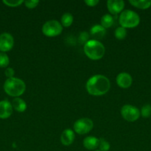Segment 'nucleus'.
<instances>
[{"mask_svg": "<svg viewBox=\"0 0 151 151\" xmlns=\"http://www.w3.org/2000/svg\"><path fill=\"white\" fill-rule=\"evenodd\" d=\"M110 88L109 79L105 75H95L90 77L86 83L87 92L93 96H102L106 94Z\"/></svg>", "mask_w": 151, "mask_h": 151, "instance_id": "f257e3e1", "label": "nucleus"}, {"mask_svg": "<svg viewBox=\"0 0 151 151\" xmlns=\"http://www.w3.org/2000/svg\"><path fill=\"white\" fill-rule=\"evenodd\" d=\"M26 86L22 80L16 78H7L4 84V90L9 96L19 97L25 91Z\"/></svg>", "mask_w": 151, "mask_h": 151, "instance_id": "f03ea898", "label": "nucleus"}, {"mask_svg": "<svg viewBox=\"0 0 151 151\" xmlns=\"http://www.w3.org/2000/svg\"><path fill=\"white\" fill-rule=\"evenodd\" d=\"M84 52L90 59L97 60L102 58L105 53V47L99 41L89 40L84 46Z\"/></svg>", "mask_w": 151, "mask_h": 151, "instance_id": "7ed1b4c3", "label": "nucleus"}, {"mask_svg": "<svg viewBox=\"0 0 151 151\" xmlns=\"http://www.w3.org/2000/svg\"><path fill=\"white\" fill-rule=\"evenodd\" d=\"M118 22L121 27L124 28H133L137 27L140 23V17L133 10H123L118 18Z\"/></svg>", "mask_w": 151, "mask_h": 151, "instance_id": "20e7f679", "label": "nucleus"}, {"mask_svg": "<svg viewBox=\"0 0 151 151\" xmlns=\"http://www.w3.org/2000/svg\"><path fill=\"white\" fill-rule=\"evenodd\" d=\"M62 24L56 20H50L46 22L42 26V32L47 37H55L60 35L62 32Z\"/></svg>", "mask_w": 151, "mask_h": 151, "instance_id": "39448f33", "label": "nucleus"}, {"mask_svg": "<svg viewBox=\"0 0 151 151\" xmlns=\"http://www.w3.org/2000/svg\"><path fill=\"white\" fill-rule=\"evenodd\" d=\"M121 114L125 120L128 122H135L140 116V111L138 108L132 105H124L121 109Z\"/></svg>", "mask_w": 151, "mask_h": 151, "instance_id": "423d86ee", "label": "nucleus"}, {"mask_svg": "<svg viewBox=\"0 0 151 151\" xmlns=\"http://www.w3.org/2000/svg\"><path fill=\"white\" fill-rule=\"evenodd\" d=\"M93 128V122L89 118H81L75 122L73 130L78 134H86L90 132Z\"/></svg>", "mask_w": 151, "mask_h": 151, "instance_id": "0eeeda50", "label": "nucleus"}, {"mask_svg": "<svg viewBox=\"0 0 151 151\" xmlns=\"http://www.w3.org/2000/svg\"><path fill=\"white\" fill-rule=\"evenodd\" d=\"M14 39L11 34L3 32L0 35V51L1 52H8L13 48Z\"/></svg>", "mask_w": 151, "mask_h": 151, "instance_id": "6e6552de", "label": "nucleus"}, {"mask_svg": "<svg viewBox=\"0 0 151 151\" xmlns=\"http://www.w3.org/2000/svg\"><path fill=\"white\" fill-rule=\"evenodd\" d=\"M107 6L111 14L117 15L122 12L124 7V2L122 0H108Z\"/></svg>", "mask_w": 151, "mask_h": 151, "instance_id": "1a4fd4ad", "label": "nucleus"}, {"mask_svg": "<svg viewBox=\"0 0 151 151\" xmlns=\"http://www.w3.org/2000/svg\"><path fill=\"white\" fill-rule=\"evenodd\" d=\"M133 79L130 74L127 72H121L116 77V83L119 87L123 88H127L131 86Z\"/></svg>", "mask_w": 151, "mask_h": 151, "instance_id": "9d476101", "label": "nucleus"}, {"mask_svg": "<svg viewBox=\"0 0 151 151\" xmlns=\"http://www.w3.org/2000/svg\"><path fill=\"white\" fill-rule=\"evenodd\" d=\"M13 113L12 104L7 100L0 101V119H7Z\"/></svg>", "mask_w": 151, "mask_h": 151, "instance_id": "9b49d317", "label": "nucleus"}, {"mask_svg": "<svg viewBox=\"0 0 151 151\" xmlns=\"http://www.w3.org/2000/svg\"><path fill=\"white\" fill-rule=\"evenodd\" d=\"M75 139V133L71 129H65L61 135L62 144L65 146L70 145Z\"/></svg>", "mask_w": 151, "mask_h": 151, "instance_id": "f8f14e48", "label": "nucleus"}, {"mask_svg": "<svg viewBox=\"0 0 151 151\" xmlns=\"http://www.w3.org/2000/svg\"><path fill=\"white\" fill-rule=\"evenodd\" d=\"M106 34V29L102 25L96 24L93 26L90 29V35H92L94 40L102 39Z\"/></svg>", "mask_w": 151, "mask_h": 151, "instance_id": "ddd939ff", "label": "nucleus"}, {"mask_svg": "<svg viewBox=\"0 0 151 151\" xmlns=\"http://www.w3.org/2000/svg\"><path fill=\"white\" fill-rule=\"evenodd\" d=\"M83 145L87 150H96L99 145V139L94 137H87L83 140Z\"/></svg>", "mask_w": 151, "mask_h": 151, "instance_id": "4468645a", "label": "nucleus"}, {"mask_svg": "<svg viewBox=\"0 0 151 151\" xmlns=\"http://www.w3.org/2000/svg\"><path fill=\"white\" fill-rule=\"evenodd\" d=\"M12 106L18 112H24L27 109V104L23 99L15 97L12 101Z\"/></svg>", "mask_w": 151, "mask_h": 151, "instance_id": "2eb2a0df", "label": "nucleus"}, {"mask_svg": "<svg viewBox=\"0 0 151 151\" xmlns=\"http://www.w3.org/2000/svg\"><path fill=\"white\" fill-rule=\"evenodd\" d=\"M129 2L134 7L142 10L149 8L151 6L150 0H130Z\"/></svg>", "mask_w": 151, "mask_h": 151, "instance_id": "dca6fc26", "label": "nucleus"}, {"mask_svg": "<svg viewBox=\"0 0 151 151\" xmlns=\"http://www.w3.org/2000/svg\"><path fill=\"white\" fill-rule=\"evenodd\" d=\"M114 24V18L110 14H105L101 19V25L104 28H109Z\"/></svg>", "mask_w": 151, "mask_h": 151, "instance_id": "f3484780", "label": "nucleus"}, {"mask_svg": "<svg viewBox=\"0 0 151 151\" xmlns=\"http://www.w3.org/2000/svg\"><path fill=\"white\" fill-rule=\"evenodd\" d=\"M61 22H62L61 24H62V27H68L72 24L73 22V16L70 13H64L61 18Z\"/></svg>", "mask_w": 151, "mask_h": 151, "instance_id": "a211bd4d", "label": "nucleus"}, {"mask_svg": "<svg viewBox=\"0 0 151 151\" xmlns=\"http://www.w3.org/2000/svg\"><path fill=\"white\" fill-rule=\"evenodd\" d=\"M114 34H115V38L118 40H122L124 39L127 36V30L125 28L122 27H118L115 29Z\"/></svg>", "mask_w": 151, "mask_h": 151, "instance_id": "6ab92c4d", "label": "nucleus"}, {"mask_svg": "<svg viewBox=\"0 0 151 151\" xmlns=\"http://www.w3.org/2000/svg\"><path fill=\"white\" fill-rule=\"evenodd\" d=\"M10 63V59L7 55L4 52H0V67H7Z\"/></svg>", "mask_w": 151, "mask_h": 151, "instance_id": "aec40b11", "label": "nucleus"}, {"mask_svg": "<svg viewBox=\"0 0 151 151\" xmlns=\"http://www.w3.org/2000/svg\"><path fill=\"white\" fill-rule=\"evenodd\" d=\"M141 115L144 118H148L151 116V105L145 104L142 106L141 109Z\"/></svg>", "mask_w": 151, "mask_h": 151, "instance_id": "412c9836", "label": "nucleus"}, {"mask_svg": "<svg viewBox=\"0 0 151 151\" xmlns=\"http://www.w3.org/2000/svg\"><path fill=\"white\" fill-rule=\"evenodd\" d=\"M100 151H108L110 148V143L103 138L99 139V145Z\"/></svg>", "mask_w": 151, "mask_h": 151, "instance_id": "4be33fe9", "label": "nucleus"}, {"mask_svg": "<svg viewBox=\"0 0 151 151\" xmlns=\"http://www.w3.org/2000/svg\"><path fill=\"white\" fill-rule=\"evenodd\" d=\"M2 2L8 7H17L24 2L23 0H3Z\"/></svg>", "mask_w": 151, "mask_h": 151, "instance_id": "5701e85b", "label": "nucleus"}, {"mask_svg": "<svg viewBox=\"0 0 151 151\" xmlns=\"http://www.w3.org/2000/svg\"><path fill=\"white\" fill-rule=\"evenodd\" d=\"M38 3H39V1H38V0H27V1H25V6H26L28 8L30 9L36 7L38 5Z\"/></svg>", "mask_w": 151, "mask_h": 151, "instance_id": "b1692460", "label": "nucleus"}, {"mask_svg": "<svg viewBox=\"0 0 151 151\" xmlns=\"http://www.w3.org/2000/svg\"><path fill=\"white\" fill-rule=\"evenodd\" d=\"M88 38H89L88 33L86 32H83L80 34L79 37H78V41H80V43H81V44H85L86 43L89 41Z\"/></svg>", "mask_w": 151, "mask_h": 151, "instance_id": "393cba45", "label": "nucleus"}, {"mask_svg": "<svg viewBox=\"0 0 151 151\" xmlns=\"http://www.w3.org/2000/svg\"><path fill=\"white\" fill-rule=\"evenodd\" d=\"M15 72H14V69L13 68H10L8 67L6 69V70L4 71V75H6L7 78H13V75H14Z\"/></svg>", "mask_w": 151, "mask_h": 151, "instance_id": "a878e982", "label": "nucleus"}, {"mask_svg": "<svg viewBox=\"0 0 151 151\" xmlns=\"http://www.w3.org/2000/svg\"><path fill=\"white\" fill-rule=\"evenodd\" d=\"M84 2L89 7H94L99 2V0H85Z\"/></svg>", "mask_w": 151, "mask_h": 151, "instance_id": "bb28decb", "label": "nucleus"}, {"mask_svg": "<svg viewBox=\"0 0 151 151\" xmlns=\"http://www.w3.org/2000/svg\"><path fill=\"white\" fill-rule=\"evenodd\" d=\"M96 151H100V150H96Z\"/></svg>", "mask_w": 151, "mask_h": 151, "instance_id": "cd10ccee", "label": "nucleus"}]
</instances>
